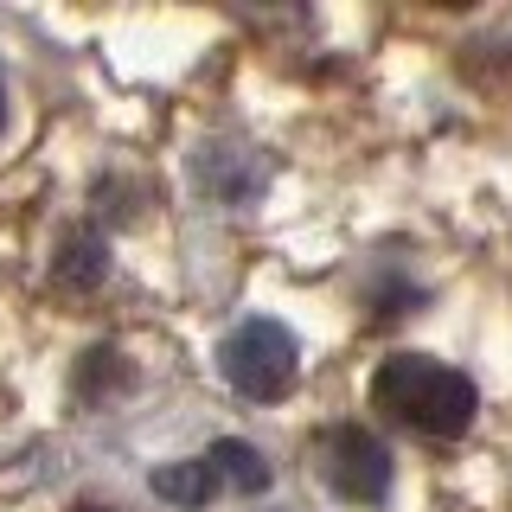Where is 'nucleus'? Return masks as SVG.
<instances>
[{"instance_id": "nucleus-9", "label": "nucleus", "mask_w": 512, "mask_h": 512, "mask_svg": "<svg viewBox=\"0 0 512 512\" xmlns=\"http://www.w3.org/2000/svg\"><path fill=\"white\" fill-rule=\"evenodd\" d=\"M0 128H7V84H0Z\"/></svg>"}, {"instance_id": "nucleus-6", "label": "nucleus", "mask_w": 512, "mask_h": 512, "mask_svg": "<svg viewBox=\"0 0 512 512\" xmlns=\"http://www.w3.org/2000/svg\"><path fill=\"white\" fill-rule=\"evenodd\" d=\"M205 461H212L218 487H237V493H263L269 487V461L256 455L250 442H231V436H224V442H212V455H205Z\"/></svg>"}, {"instance_id": "nucleus-7", "label": "nucleus", "mask_w": 512, "mask_h": 512, "mask_svg": "<svg viewBox=\"0 0 512 512\" xmlns=\"http://www.w3.org/2000/svg\"><path fill=\"white\" fill-rule=\"evenodd\" d=\"M128 378H135V372H128V359L116 346H90L84 365H77V397H84V404H103V397L122 391Z\"/></svg>"}, {"instance_id": "nucleus-8", "label": "nucleus", "mask_w": 512, "mask_h": 512, "mask_svg": "<svg viewBox=\"0 0 512 512\" xmlns=\"http://www.w3.org/2000/svg\"><path fill=\"white\" fill-rule=\"evenodd\" d=\"M71 512H116V506H96V500H84V506H71Z\"/></svg>"}, {"instance_id": "nucleus-5", "label": "nucleus", "mask_w": 512, "mask_h": 512, "mask_svg": "<svg viewBox=\"0 0 512 512\" xmlns=\"http://www.w3.org/2000/svg\"><path fill=\"white\" fill-rule=\"evenodd\" d=\"M154 493L186 506V512H199V506H212L218 474H212V461H173V468H154Z\"/></svg>"}, {"instance_id": "nucleus-4", "label": "nucleus", "mask_w": 512, "mask_h": 512, "mask_svg": "<svg viewBox=\"0 0 512 512\" xmlns=\"http://www.w3.org/2000/svg\"><path fill=\"white\" fill-rule=\"evenodd\" d=\"M103 276H109V244H103V237L84 231V224L64 231L58 250H52V282L71 288V295H84V288H96Z\"/></svg>"}, {"instance_id": "nucleus-3", "label": "nucleus", "mask_w": 512, "mask_h": 512, "mask_svg": "<svg viewBox=\"0 0 512 512\" xmlns=\"http://www.w3.org/2000/svg\"><path fill=\"white\" fill-rule=\"evenodd\" d=\"M320 480L352 506H384V493H391V448L359 423L327 429L320 436Z\"/></svg>"}, {"instance_id": "nucleus-1", "label": "nucleus", "mask_w": 512, "mask_h": 512, "mask_svg": "<svg viewBox=\"0 0 512 512\" xmlns=\"http://www.w3.org/2000/svg\"><path fill=\"white\" fill-rule=\"evenodd\" d=\"M372 404L391 416V423L416 429V436H461L480 410V391L468 372L429 359V352H391V359L372 372Z\"/></svg>"}, {"instance_id": "nucleus-2", "label": "nucleus", "mask_w": 512, "mask_h": 512, "mask_svg": "<svg viewBox=\"0 0 512 512\" xmlns=\"http://www.w3.org/2000/svg\"><path fill=\"white\" fill-rule=\"evenodd\" d=\"M218 372H224V384H231L237 397L276 404V397H288V384L301 372V346H295V333H288L282 320L256 314V320H237V327L224 333Z\"/></svg>"}]
</instances>
